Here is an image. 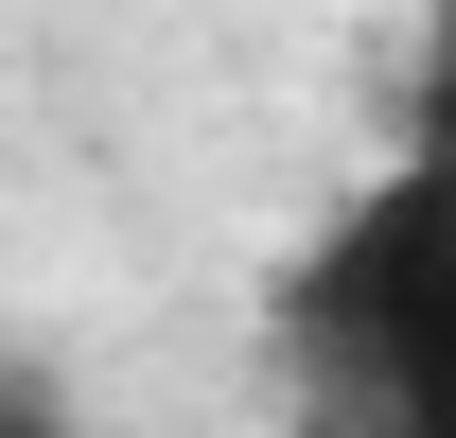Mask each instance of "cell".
I'll return each mask as SVG.
<instances>
[{
	"label": "cell",
	"mask_w": 456,
	"mask_h": 438,
	"mask_svg": "<svg viewBox=\"0 0 456 438\" xmlns=\"http://www.w3.org/2000/svg\"><path fill=\"white\" fill-rule=\"evenodd\" d=\"M0 438H53V403H0Z\"/></svg>",
	"instance_id": "obj_1"
}]
</instances>
